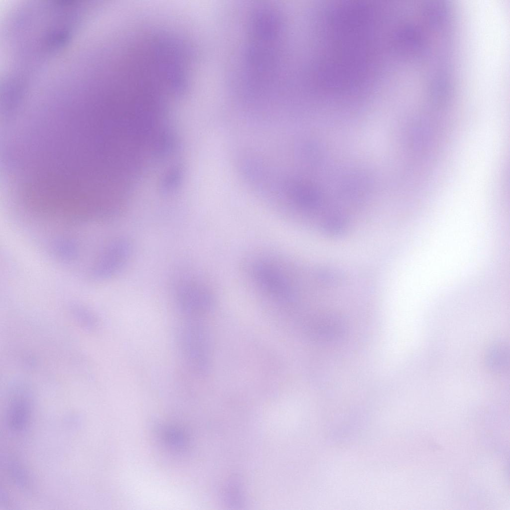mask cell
Segmentation results:
<instances>
[{
    "label": "cell",
    "instance_id": "obj_2",
    "mask_svg": "<svg viewBox=\"0 0 510 510\" xmlns=\"http://www.w3.org/2000/svg\"><path fill=\"white\" fill-rule=\"evenodd\" d=\"M133 252L132 243L128 238L118 237L110 239L101 254L95 277L107 279L118 274L129 262Z\"/></svg>",
    "mask_w": 510,
    "mask_h": 510
},
{
    "label": "cell",
    "instance_id": "obj_1",
    "mask_svg": "<svg viewBox=\"0 0 510 510\" xmlns=\"http://www.w3.org/2000/svg\"><path fill=\"white\" fill-rule=\"evenodd\" d=\"M180 275L173 286L174 301L182 314L192 319L206 307L209 295L205 286L191 273Z\"/></svg>",
    "mask_w": 510,
    "mask_h": 510
}]
</instances>
